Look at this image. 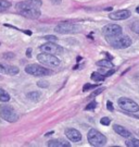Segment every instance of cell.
<instances>
[{
    "instance_id": "6",
    "label": "cell",
    "mask_w": 139,
    "mask_h": 147,
    "mask_svg": "<svg viewBox=\"0 0 139 147\" xmlns=\"http://www.w3.org/2000/svg\"><path fill=\"white\" fill-rule=\"evenodd\" d=\"M37 60L44 65L47 67H58L60 64V60L57 58L52 53H41L37 56Z\"/></svg>"
},
{
    "instance_id": "32",
    "label": "cell",
    "mask_w": 139,
    "mask_h": 147,
    "mask_svg": "<svg viewBox=\"0 0 139 147\" xmlns=\"http://www.w3.org/2000/svg\"><path fill=\"white\" fill-rule=\"evenodd\" d=\"M26 56H27L28 58H30V57L32 56V48H28V49L26 50Z\"/></svg>"
},
{
    "instance_id": "36",
    "label": "cell",
    "mask_w": 139,
    "mask_h": 147,
    "mask_svg": "<svg viewBox=\"0 0 139 147\" xmlns=\"http://www.w3.org/2000/svg\"><path fill=\"white\" fill-rule=\"evenodd\" d=\"M105 10H107V11H110V10H112V7H109V8H107V9H105Z\"/></svg>"
},
{
    "instance_id": "7",
    "label": "cell",
    "mask_w": 139,
    "mask_h": 147,
    "mask_svg": "<svg viewBox=\"0 0 139 147\" xmlns=\"http://www.w3.org/2000/svg\"><path fill=\"white\" fill-rule=\"evenodd\" d=\"M118 104H119V106L123 110L127 111V112H137V111H139L138 104L135 102L134 100L127 98V97H121V98H119Z\"/></svg>"
},
{
    "instance_id": "10",
    "label": "cell",
    "mask_w": 139,
    "mask_h": 147,
    "mask_svg": "<svg viewBox=\"0 0 139 147\" xmlns=\"http://www.w3.org/2000/svg\"><path fill=\"white\" fill-rule=\"evenodd\" d=\"M39 49H40L42 53H52V55H60V53H63V48L61 46L57 45L56 42H51L42 44L40 47H39Z\"/></svg>"
},
{
    "instance_id": "38",
    "label": "cell",
    "mask_w": 139,
    "mask_h": 147,
    "mask_svg": "<svg viewBox=\"0 0 139 147\" xmlns=\"http://www.w3.org/2000/svg\"><path fill=\"white\" fill-rule=\"evenodd\" d=\"M137 118H138V119H139V117H137Z\"/></svg>"
},
{
    "instance_id": "17",
    "label": "cell",
    "mask_w": 139,
    "mask_h": 147,
    "mask_svg": "<svg viewBox=\"0 0 139 147\" xmlns=\"http://www.w3.org/2000/svg\"><path fill=\"white\" fill-rule=\"evenodd\" d=\"M11 7V2L8 0H0V12H5Z\"/></svg>"
},
{
    "instance_id": "3",
    "label": "cell",
    "mask_w": 139,
    "mask_h": 147,
    "mask_svg": "<svg viewBox=\"0 0 139 147\" xmlns=\"http://www.w3.org/2000/svg\"><path fill=\"white\" fill-rule=\"evenodd\" d=\"M54 31L59 34H75L81 31V26L70 22H61L54 27Z\"/></svg>"
},
{
    "instance_id": "14",
    "label": "cell",
    "mask_w": 139,
    "mask_h": 147,
    "mask_svg": "<svg viewBox=\"0 0 139 147\" xmlns=\"http://www.w3.org/2000/svg\"><path fill=\"white\" fill-rule=\"evenodd\" d=\"M113 130L119 134L120 136H123V137H130L132 136V133H130L127 129H125L124 126L119 125V124H114Z\"/></svg>"
},
{
    "instance_id": "37",
    "label": "cell",
    "mask_w": 139,
    "mask_h": 147,
    "mask_svg": "<svg viewBox=\"0 0 139 147\" xmlns=\"http://www.w3.org/2000/svg\"><path fill=\"white\" fill-rule=\"evenodd\" d=\"M136 12H137V13H139V7H137V8H136Z\"/></svg>"
},
{
    "instance_id": "23",
    "label": "cell",
    "mask_w": 139,
    "mask_h": 147,
    "mask_svg": "<svg viewBox=\"0 0 139 147\" xmlns=\"http://www.w3.org/2000/svg\"><path fill=\"white\" fill-rule=\"evenodd\" d=\"M37 86L41 87V88H48L49 87V83L47 81H38L37 82Z\"/></svg>"
},
{
    "instance_id": "12",
    "label": "cell",
    "mask_w": 139,
    "mask_h": 147,
    "mask_svg": "<svg viewBox=\"0 0 139 147\" xmlns=\"http://www.w3.org/2000/svg\"><path fill=\"white\" fill-rule=\"evenodd\" d=\"M19 72H20V70L15 65H10V64L0 62V73L8 74V75H16V74H19Z\"/></svg>"
},
{
    "instance_id": "16",
    "label": "cell",
    "mask_w": 139,
    "mask_h": 147,
    "mask_svg": "<svg viewBox=\"0 0 139 147\" xmlns=\"http://www.w3.org/2000/svg\"><path fill=\"white\" fill-rule=\"evenodd\" d=\"M40 93L39 92H32V93H28V94L26 95V97L28 98V99H31L32 101H38L39 98H40Z\"/></svg>"
},
{
    "instance_id": "25",
    "label": "cell",
    "mask_w": 139,
    "mask_h": 147,
    "mask_svg": "<svg viewBox=\"0 0 139 147\" xmlns=\"http://www.w3.org/2000/svg\"><path fill=\"white\" fill-rule=\"evenodd\" d=\"M45 40H48V42H56L58 40V38L54 35H47V36L44 37Z\"/></svg>"
},
{
    "instance_id": "2",
    "label": "cell",
    "mask_w": 139,
    "mask_h": 147,
    "mask_svg": "<svg viewBox=\"0 0 139 147\" xmlns=\"http://www.w3.org/2000/svg\"><path fill=\"white\" fill-rule=\"evenodd\" d=\"M88 142L91 146H103L107 143V137L96 129H90L87 134Z\"/></svg>"
},
{
    "instance_id": "5",
    "label": "cell",
    "mask_w": 139,
    "mask_h": 147,
    "mask_svg": "<svg viewBox=\"0 0 139 147\" xmlns=\"http://www.w3.org/2000/svg\"><path fill=\"white\" fill-rule=\"evenodd\" d=\"M25 72L27 74H31L34 76H47V75H50L52 73L51 70L45 68V67H41L39 64H30L25 67Z\"/></svg>"
},
{
    "instance_id": "20",
    "label": "cell",
    "mask_w": 139,
    "mask_h": 147,
    "mask_svg": "<svg viewBox=\"0 0 139 147\" xmlns=\"http://www.w3.org/2000/svg\"><path fill=\"white\" fill-rule=\"evenodd\" d=\"M97 65H98V67H103V68H112V67H113V64L111 63V61H110V60H105V59L98 61V62H97Z\"/></svg>"
},
{
    "instance_id": "21",
    "label": "cell",
    "mask_w": 139,
    "mask_h": 147,
    "mask_svg": "<svg viewBox=\"0 0 139 147\" xmlns=\"http://www.w3.org/2000/svg\"><path fill=\"white\" fill-rule=\"evenodd\" d=\"M125 145L127 147H139V140H135V138H130L125 142Z\"/></svg>"
},
{
    "instance_id": "29",
    "label": "cell",
    "mask_w": 139,
    "mask_h": 147,
    "mask_svg": "<svg viewBox=\"0 0 139 147\" xmlns=\"http://www.w3.org/2000/svg\"><path fill=\"white\" fill-rule=\"evenodd\" d=\"M103 90H104V88L103 87H101V88H99V89H97V90H95V92H93V94H90V98H93V97H95V96H98L99 94H101Z\"/></svg>"
},
{
    "instance_id": "26",
    "label": "cell",
    "mask_w": 139,
    "mask_h": 147,
    "mask_svg": "<svg viewBox=\"0 0 139 147\" xmlns=\"http://www.w3.org/2000/svg\"><path fill=\"white\" fill-rule=\"evenodd\" d=\"M27 2H30V3H32L33 5L37 7V8L41 7V5H42V1H41V0H27Z\"/></svg>"
},
{
    "instance_id": "13",
    "label": "cell",
    "mask_w": 139,
    "mask_h": 147,
    "mask_svg": "<svg viewBox=\"0 0 139 147\" xmlns=\"http://www.w3.org/2000/svg\"><path fill=\"white\" fill-rule=\"evenodd\" d=\"M130 11L129 10H119L115 11V12H112L109 14V18L111 20H114V21H120V20H126L130 16Z\"/></svg>"
},
{
    "instance_id": "33",
    "label": "cell",
    "mask_w": 139,
    "mask_h": 147,
    "mask_svg": "<svg viewBox=\"0 0 139 147\" xmlns=\"http://www.w3.org/2000/svg\"><path fill=\"white\" fill-rule=\"evenodd\" d=\"M50 1H51L53 5H60L62 0H50Z\"/></svg>"
},
{
    "instance_id": "35",
    "label": "cell",
    "mask_w": 139,
    "mask_h": 147,
    "mask_svg": "<svg viewBox=\"0 0 139 147\" xmlns=\"http://www.w3.org/2000/svg\"><path fill=\"white\" fill-rule=\"evenodd\" d=\"M53 133H54V132H53V131H51V132H48V133H47V134H46V136H50V135H52V134H53Z\"/></svg>"
},
{
    "instance_id": "15",
    "label": "cell",
    "mask_w": 139,
    "mask_h": 147,
    "mask_svg": "<svg viewBox=\"0 0 139 147\" xmlns=\"http://www.w3.org/2000/svg\"><path fill=\"white\" fill-rule=\"evenodd\" d=\"M49 147H70V143L64 140H51L47 143Z\"/></svg>"
},
{
    "instance_id": "34",
    "label": "cell",
    "mask_w": 139,
    "mask_h": 147,
    "mask_svg": "<svg viewBox=\"0 0 139 147\" xmlns=\"http://www.w3.org/2000/svg\"><path fill=\"white\" fill-rule=\"evenodd\" d=\"M114 72H115V71H114V70H111V71H109L108 73L105 74V76H110V75H111V74H113Z\"/></svg>"
},
{
    "instance_id": "11",
    "label": "cell",
    "mask_w": 139,
    "mask_h": 147,
    "mask_svg": "<svg viewBox=\"0 0 139 147\" xmlns=\"http://www.w3.org/2000/svg\"><path fill=\"white\" fill-rule=\"evenodd\" d=\"M64 134H65V136L70 140V141H72V142H79V141H82V134H81V132L76 130V129H72V127H68L66 129L65 131H64Z\"/></svg>"
},
{
    "instance_id": "8",
    "label": "cell",
    "mask_w": 139,
    "mask_h": 147,
    "mask_svg": "<svg viewBox=\"0 0 139 147\" xmlns=\"http://www.w3.org/2000/svg\"><path fill=\"white\" fill-rule=\"evenodd\" d=\"M0 110H1V117L5 119V121H8V122H15L17 121L19 119V116H17V113L15 112V110L9 105H3L1 108H0Z\"/></svg>"
},
{
    "instance_id": "19",
    "label": "cell",
    "mask_w": 139,
    "mask_h": 147,
    "mask_svg": "<svg viewBox=\"0 0 139 147\" xmlns=\"http://www.w3.org/2000/svg\"><path fill=\"white\" fill-rule=\"evenodd\" d=\"M9 100H10V95L3 89H0V101L1 102H7Z\"/></svg>"
},
{
    "instance_id": "28",
    "label": "cell",
    "mask_w": 139,
    "mask_h": 147,
    "mask_svg": "<svg viewBox=\"0 0 139 147\" xmlns=\"http://www.w3.org/2000/svg\"><path fill=\"white\" fill-rule=\"evenodd\" d=\"M98 86V84H85L84 85V87H83V92H87V90H89V89L91 88H95V87H97Z\"/></svg>"
},
{
    "instance_id": "24",
    "label": "cell",
    "mask_w": 139,
    "mask_h": 147,
    "mask_svg": "<svg viewBox=\"0 0 139 147\" xmlns=\"http://www.w3.org/2000/svg\"><path fill=\"white\" fill-rule=\"evenodd\" d=\"M96 107H97V102H96V101H90V102L86 106L85 110H93V109H96Z\"/></svg>"
},
{
    "instance_id": "22",
    "label": "cell",
    "mask_w": 139,
    "mask_h": 147,
    "mask_svg": "<svg viewBox=\"0 0 139 147\" xmlns=\"http://www.w3.org/2000/svg\"><path fill=\"white\" fill-rule=\"evenodd\" d=\"M130 28H132V31L135 32L136 34H139V21L134 22V23L132 24V26H130Z\"/></svg>"
},
{
    "instance_id": "31",
    "label": "cell",
    "mask_w": 139,
    "mask_h": 147,
    "mask_svg": "<svg viewBox=\"0 0 139 147\" xmlns=\"http://www.w3.org/2000/svg\"><path fill=\"white\" fill-rule=\"evenodd\" d=\"M3 58L5 59H12V58H14V53H5L3 55Z\"/></svg>"
},
{
    "instance_id": "27",
    "label": "cell",
    "mask_w": 139,
    "mask_h": 147,
    "mask_svg": "<svg viewBox=\"0 0 139 147\" xmlns=\"http://www.w3.org/2000/svg\"><path fill=\"white\" fill-rule=\"evenodd\" d=\"M100 123L102 125H109L111 123V119L108 118V117H103V118H101V120H100Z\"/></svg>"
},
{
    "instance_id": "9",
    "label": "cell",
    "mask_w": 139,
    "mask_h": 147,
    "mask_svg": "<svg viewBox=\"0 0 139 147\" xmlns=\"http://www.w3.org/2000/svg\"><path fill=\"white\" fill-rule=\"evenodd\" d=\"M122 32H123L122 27L118 25V24H107L102 28L103 35L107 38L120 36V35H122Z\"/></svg>"
},
{
    "instance_id": "18",
    "label": "cell",
    "mask_w": 139,
    "mask_h": 147,
    "mask_svg": "<svg viewBox=\"0 0 139 147\" xmlns=\"http://www.w3.org/2000/svg\"><path fill=\"white\" fill-rule=\"evenodd\" d=\"M104 79H105V75H102L98 72H93L91 74V80L95 82H102V81H104Z\"/></svg>"
},
{
    "instance_id": "4",
    "label": "cell",
    "mask_w": 139,
    "mask_h": 147,
    "mask_svg": "<svg viewBox=\"0 0 139 147\" xmlns=\"http://www.w3.org/2000/svg\"><path fill=\"white\" fill-rule=\"evenodd\" d=\"M109 44L115 49H124L127 48L132 45V39L129 36H116V37H111L108 38Z\"/></svg>"
},
{
    "instance_id": "30",
    "label": "cell",
    "mask_w": 139,
    "mask_h": 147,
    "mask_svg": "<svg viewBox=\"0 0 139 147\" xmlns=\"http://www.w3.org/2000/svg\"><path fill=\"white\" fill-rule=\"evenodd\" d=\"M107 109H108L109 111H113L114 110L113 104H112L110 100H108V101H107Z\"/></svg>"
},
{
    "instance_id": "1",
    "label": "cell",
    "mask_w": 139,
    "mask_h": 147,
    "mask_svg": "<svg viewBox=\"0 0 139 147\" xmlns=\"http://www.w3.org/2000/svg\"><path fill=\"white\" fill-rule=\"evenodd\" d=\"M15 9L17 11V13H20L22 16H25L27 19L35 20V19H38L40 16L39 9L30 2H24V1L17 2L15 5Z\"/></svg>"
}]
</instances>
